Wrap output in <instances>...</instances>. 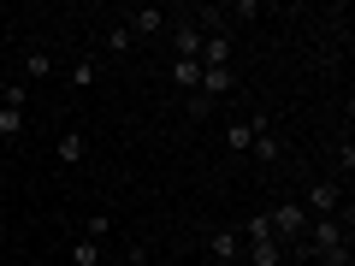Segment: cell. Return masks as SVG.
Wrapping results in <instances>:
<instances>
[{
    "instance_id": "cell-1",
    "label": "cell",
    "mask_w": 355,
    "mask_h": 266,
    "mask_svg": "<svg viewBox=\"0 0 355 266\" xmlns=\"http://www.w3.org/2000/svg\"><path fill=\"white\" fill-rule=\"evenodd\" d=\"M308 242H314V254L326 266H349V213H326V219H308V231H302Z\"/></svg>"
},
{
    "instance_id": "cell-2",
    "label": "cell",
    "mask_w": 355,
    "mask_h": 266,
    "mask_svg": "<svg viewBox=\"0 0 355 266\" xmlns=\"http://www.w3.org/2000/svg\"><path fill=\"white\" fill-rule=\"evenodd\" d=\"M266 225H272V237L284 242V254L302 242V231H308V213H302V202H284V207H272L266 213Z\"/></svg>"
},
{
    "instance_id": "cell-3",
    "label": "cell",
    "mask_w": 355,
    "mask_h": 266,
    "mask_svg": "<svg viewBox=\"0 0 355 266\" xmlns=\"http://www.w3.org/2000/svg\"><path fill=\"white\" fill-rule=\"evenodd\" d=\"M338 207H343V184H338V177H314L308 195H302V213L308 219H326V213H338Z\"/></svg>"
},
{
    "instance_id": "cell-4",
    "label": "cell",
    "mask_w": 355,
    "mask_h": 266,
    "mask_svg": "<svg viewBox=\"0 0 355 266\" xmlns=\"http://www.w3.org/2000/svg\"><path fill=\"white\" fill-rule=\"evenodd\" d=\"M231 89H237V71H231V65H202V83H196V95H207V101H225Z\"/></svg>"
},
{
    "instance_id": "cell-5",
    "label": "cell",
    "mask_w": 355,
    "mask_h": 266,
    "mask_svg": "<svg viewBox=\"0 0 355 266\" xmlns=\"http://www.w3.org/2000/svg\"><path fill=\"white\" fill-rule=\"evenodd\" d=\"M166 36H172V53H178V60H196V53H202V24H190V18H172Z\"/></svg>"
},
{
    "instance_id": "cell-6",
    "label": "cell",
    "mask_w": 355,
    "mask_h": 266,
    "mask_svg": "<svg viewBox=\"0 0 355 266\" xmlns=\"http://www.w3.org/2000/svg\"><path fill=\"white\" fill-rule=\"evenodd\" d=\"M119 24L142 42V36H160V30H166V12H160V6H137V12H119Z\"/></svg>"
},
{
    "instance_id": "cell-7",
    "label": "cell",
    "mask_w": 355,
    "mask_h": 266,
    "mask_svg": "<svg viewBox=\"0 0 355 266\" xmlns=\"http://www.w3.org/2000/svg\"><path fill=\"white\" fill-rule=\"evenodd\" d=\"M207 254H214V260H237V254H243L237 225H225V231H207Z\"/></svg>"
},
{
    "instance_id": "cell-8",
    "label": "cell",
    "mask_w": 355,
    "mask_h": 266,
    "mask_svg": "<svg viewBox=\"0 0 355 266\" xmlns=\"http://www.w3.org/2000/svg\"><path fill=\"white\" fill-rule=\"evenodd\" d=\"M249 249V266H284V242L279 237H254V242H243Z\"/></svg>"
},
{
    "instance_id": "cell-9",
    "label": "cell",
    "mask_w": 355,
    "mask_h": 266,
    "mask_svg": "<svg viewBox=\"0 0 355 266\" xmlns=\"http://www.w3.org/2000/svg\"><path fill=\"white\" fill-rule=\"evenodd\" d=\"M18 77H24V83H42V77H53V53H48V48H30L24 60H18Z\"/></svg>"
},
{
    "instance_id": "cell-10",
    "label": "cell",
    "mask_w": 355,
    "mask_h": 266,
    "mask_svg": "<svg viewBox=\"0 0 355 266\" xmlns=\"http://www.w3.org/2000/svg\"><path fill=\"white\" fill-rule=\"evenodd\" d=\"M249 154H254L261 166H279V160H284V142H279V130H254Z\"/></svg>"
},
{
    "instance_id": "cell-11",
    "label": "cell",
    "mask_w": 355,
    "mask_h": 266,
    "mask_svg": "<svg viewBox=\"0 0 355 266\" xmlns=\"http://www.w3.org/2000/svg\"><path fill=\"white\" fill-rule=\"evenodd\" d=\"M202 65H231V36H202Z\"/></svg>"
},
{
    "instance_id": "cell-12",
    "label": "cell",
    "mask_w": 355,
    "mask_h": 266,
    "mask_svg": "<svg viewBox=\"0 0 355 266\" xmlns=\"http://www.w3.org/2000/svg\"><path fill=\"white\" fill-rule=\"evenodd\" d=\"M101 260H107V242H89V237L71 242V266H101Z\"/></svg>"
},
{
    "instance_id": "cell-13",
    "label": "cell",
    "mask_w": 355,
    "mask_h": 266,
    "mask_svg": "<svg viewBox=\"0 0 355 266\" xmlns=\"http://www.w3.org/2000/svg\"><path fill=\"white\" fill-rule=\"evenodd\" d=\"M83 154H89V136H83V130H65V136H60V160H65V166H77Z\"/></svg>"
},
{
    "instance_id": "cell-14",
    "label": "cell",
    "mask_w": 355,
    "mask_h": 266,
    "mask_svg": "<svg viewBox=\"0 0 355 266\" xmlns=\"http://www.w3.org/2000/svg\"><path fill=\"white\" fill-rule=\"evenodd\" d=\"M0 101L12 107V113H24V107H30V83H24V77H12V83H0Z\"/></svg>"
},
{
    "instance_id": "cell-15",
    "label": "cell",
    "mask_w": 355,
    "mask_h": 266,
    "mask_svg": "<svg viewBox=\"0 0 355 266\" xmlns=\"http://www.w3.org/2000/svg\"><path fill=\"white\" fill-rule=\"evenodd\" d=\"M172 83L178 89H196V83H202V60H172Z\"/></svg>"
},
{
    "instance_id": "cell-16",
    "label": "cell",
    "mask_w": 355,
    "mask_h": 266,
    "mask_svg": "<svg viewBox=\"0 0 355 266\" xmlns=\"http://www.w3.org/2000/svg\"><path fill=\"white\" fill-rule=\"evenodd\" d=\"M95 77H101V65H89V60H77L71 71H65V83H71V89H95Z\"/></svg>"
},
{
    "instance_id": "cell-17",
    "label": "cell",
    "mask_w": 355,
    "mask_h": 266,
    "mask_svg": "<svg viewBox=\"0 0 355 266\" xmlns=\"http://www.w3.org/2000/svg\"><path fill=\"white\" fill-rule=\"evenodd\" d=\"M249 142H254V130H249V118H237V125L225 130V148H231V154H249Z\"/></svg>"
},
{
    "instance_id": "cell-18",
    "label": "cell",
    "mask_w": 355,
    "mask_h": 266,
    "mask_svg": "<svg viewBox=\"0 0 355 266\" xmlns=\"http://www.w3.org/2000/svg\"><path fill=\"white\" fill-rule=\"evenodd\" d=\"M83 237L89 242H107V237H113V219H107V213H89L83 219Z\"/></svg>"
},
{
    "instance_id": "cell-19",
    "label": "cell",
    "mask_w": 355,
    "mask_h": 266,
    "mask_svg": "<svg viewBox=\"0 0 355 266\" xmlns=\"http://www.w3.org/2000/svg\"><path fill=\"white\" fill-rule=\"evenodd\" d=\"M130 48H137V36L125 24H107V53H130Z\"/></svg>"
},
{
    "instance_id": "cell-20",
    "label": "cell",
    "mask_w": 355,
    "mask_h": 266,
    "mask_svg": "<svg viewBox=\"0 0 355 266\" xmlns=\"http://www.w3.org/2000/svg\"><path fill=\"white\" fill-rule=\"evenodd\" d=\"M0 136H6V142H18V136H24V113H12V107H0Z\"/></svg>"
},
{
    "instance_id": "cell-21",
    "label": "cell",
    "mask_w": 355,
    "mask_h": 266,
    "mask_svg": "<svg viewBox=\"0 0 355 266\" xmlns=\"http://www.w3.org/2000/svg\"><path fill=\"white\" fill-rule=\"evenodd\" d=\"M237 237H243V242H254V237H272V225H266V213H249V225H237Z\"/></svg>"
},
{
    "instance_id": "cell-22",
    "label": "cell",
    "mask_w": 355,
    "mask_h": 266,
    "mask_svg": "<svg viewBox=\"0 0 355 266\" xmlns=\"http://www.w3.org/2000/svg\"><path fill=\"white\" fill-rule=\"evenodd\" d=\"M30 266H48V260H30Z\"/></svg>"
},
{
    "instance_id": "cell-23",
    "label": "cell",
    "mask_w": 355,
    "mask_h": 266,
    "mask_svg": "<svg viewBox=\"0 0 355 266\" xmlns=\"http://www.w3.org/2000/svg\"><path fill=\"white\" fill-rule=\"evenodd\" d=\"M0 107H6V101H0Z\"/></svg>"
}]
</instances>
